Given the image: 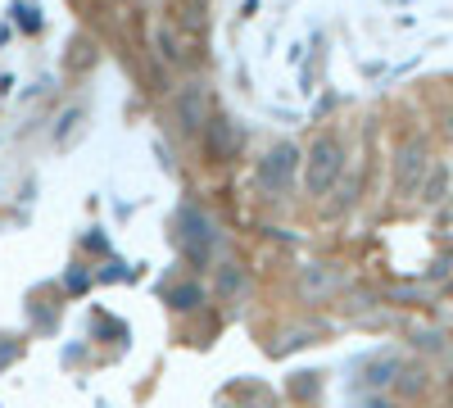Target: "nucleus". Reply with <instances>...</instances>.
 <instances>
[{
    "label": "nucleus",
    "mask_w": 453,
    "mask_h": 408,
    "mask_svg": "<svg viewBox=\"0 0 453 408\" xmlns=\"http://www.w3.org/2000/svg\"><path fill=\"white\" fill-rule=\"evenodd\" d=\"M345 168H349V150L335 132H322L309 141L304 150V164H299V187H304L309 200H326L340 181H345Z\"/></svg>",
    "instance_id": "1"
},
{
    "label": "nucleus",
    "mask_w": 453,
    "mask_h": 408,
    "mask_svg": "<svg viewBox=\"0 0 453 408\" xmlns=\"http://www.w3.org/2000/svg\"><path fill=\"white\" fill-rule=\"evenodd\" d=\"M299 164H304V150L295 141H273L268 150L254 159V191L268 200H286L299 181Z\"/></svg>",
    "instance_id": "2"
},
{
    "label": "nucleus",
    "mask_w": 453,
    "mask_h": 408,
    "mask_svg": "<svg viewBox=\"0 0 453 408\" xmlns=\"http://www.w3.org/2000/svg\"><path fill=\"white\" fill-rule=\"evenodd\" d=\"M431 159H435L431 136L426 132H403L399 145H395V164H390V191L399 200H412L418 187H422V177H426V168H431Z\"/></svg>",
    "instance_id": "3"
},
{
    "label": "nucleus",
    "mask_w": 453,
    "mask_h": 408,
    "mask_svg": "<svg viewBox=\"0 0 453 408\" xmlns=\"http://www.w3.org/2000/svg\"><path fill=\"white\" fill-rule=\"evenodd\" d=\"M177 241H181V254H186L191 268H213V258H218V222L200 204H186L177 213Z\"/></svg>",
    "instance_id": "4"
},
{
    "label": "nucleus",
    "mask_w": 453,
    "mask_h": 408,
    "mask_svg": "<svg viewBox=\"0 0 453 408\" xmlns=\"http://www.w3.org/2000/svg\"><path fill=\"white\" fill-rule=\"evenodd\" d=\"M209 119H213V96H209V87L200 78H191L173 96V123H177L181 136H196L200 141L204 127H209Z\"/></svg>",
    "instance_id": "5"
},
{
    "label": "nucleus",
    "mask_w": 453,
    "mask_h": 408,
    "mask_svg": "<svg viewBox=\"0 0 453 408\" xmlns=\"http://www.w3.org/2000/svg\"><path fill=\"white\" fill-rule=\"evenodd\" d=\"M204 155H209V164H226V159H236L241 155V145H245V132H241V123L232 119V114H222V109H213V119H209V127H204Z\"/></svg>",
    "instance_id": "6"
},
{
    "label": "nucleus",
    "mask_w": 453,
    "mask_h": 408,
    "mask_svg": "<svg viewBox=\"0 0 453 408\" xmlns=\"http://www.w3.org/2000/svg\"><path fill=\"white\" fill-rule=\"evenodd\" d=\"M155 46H159L164 64H173V68H186V59H191V50H196L191 32H186L177 19H159L155 23Z\"/></svg>",
    "instance_id": "7"
},
{
    "label": "nucleus",
    "mask_w": 453,
    "mask_h": 408,
    "mask_svg": "<svg viewBox=\"0 0 453 408\" xmlns=\"http://www.w3.org/2000/svg\"><path fill=\"white\" fill-rule=\"evenodd\" d=\"M449 196H453V164L449 159H431V168H426V177H422V187H418V200L422 209H444L449 204Z\"/></svg>",
    "instance_id": "8"
},
{
    "label": "nucleus",
    "mask_w": 453,
    "mask_h": 408,
    "mask_svg": "<svg viewBox=\"0 0 453 408\" xmlns=\"http://www.w3.org/2000/svg\"><path fill=\"white\" fill-rule=\"evenodd\" d=\"M295 286H299L304 300H326V295H335L340 286H345V273H340L335 264H304Z\"/></svg>",
    "instance_id": "9"
},
{
    "label": "nucleus",
    "mask_w": 453,
    "mask_h": 408,
    "mask_svg": "<svg viewBox=\"0 0 453 408\" xmlns=\"http://www.w3.org/2000/svg\"><path fill=\"white\" fill-rule=\"evenodd\" d=\"M241 286H245L241 264H218V295H222V300H232V295H241Z\"/></svg>",
    "instance_id": "10"
},
{
    "label": "nucleus",
    "mask_w": 453,
    "mask_h": 408,
    "mask_svg": "<svg viewBox=\"0 0 453 408\" xmlns=\"http://www.w3.org/2000/svg\"><path fill=\"white\" fill-rule=\"evenodd\" d=\"M168 300H173V309H196L204 300V290L200 286H177V290H168Z\"/></svg>",
    "instance_id": "11"
}]
</instances>
